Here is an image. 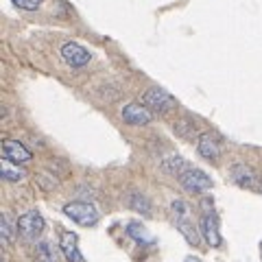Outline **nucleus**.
Listing matches in <instances>:
<instances>
[{
  "label": "nucleus",
  "mask_w": 262,
  "mask_h": 262,
  "mask_svg": "<svg viewBox=\"0 0 262 262\" xmlns=\"http://www.w3.org/2000/svg\"><path fill=\"white\" fill-rule=\"evenodd\" d=\"M170 214H173V221H175L177 229L186 236L188 243H190V245L199 243V234H196V229H194V223L190 219V208H188L186 201L175 199L173 203H170Z\"/></svg>",
  "instance_id": "obj_1"
},
{
  "label": "nucleus",
  "mask_w": 262,
  "mask_h": 262,
  "mask_svg": "<svg viewBox=\"0 0 262 262\" xmlns=\"http://www.w3.org/2000/svg\"><path fill=\"white\" fill-rule=\"evenodd\" d=\"M63 214L72 219L75 223L83 225V227H92L98 223V212L94 206H90L85 201H72V203H66L63 206Z\"/></svg>",
  "instance_id": "obj_2"
},
{
  "label": "nucleus",
  "mask_w": 262,
  "mask_h": 262,
  "mask_svg": "<svg viewBox=\"0 0 262 262\" xmlns=\"http://www.w3.org/2000/svg\"><path fill=\"white\" fill-rule=\"evenodd\" d=\"M142 105L155 114H168L175 110V98L162 88H149L142 96Z\"/></svg>",
  "instance_id": "obj_3"
},
{
  "label": "nucleus",
  "mask_w": 262,
  "mask_h": 262,
  "mask_svg": "<svg viewBox=\"0 0 262 262\" xmlns=\"http://www.w3.org/2000/svg\"><path fill=\"white\" fill-rule=\"evenodd\" d=\"M42 232H44V216L39 212L31 210L18 219V234L24 241H35Z\"/></svg>",
  "instance_id": "obj_4"
},
{
  "label": "nucleus",
  "mask_w": 262,
  "mask_h": 262,
  "mask_svg": "<svg viewBox=\"0 0 262 262\" xmlns=\"http://www.w3.org/2000/svg\"><path fill=\"white\" fill-rule=\"evenodd\" d=\"M179 182H182V186L188 192H206L212 188V179L199 168H186L179 175Z\"/></svg>",
  "instance_id": "obj_5"
},
{
  "label": "nucleus",
  "mask_w": 262,
  "mask_h": 262,
  "mask_svg": "<svg viewBox=\"0 0 262 262\" xmlns=\"http://www.w3.org/2000/svg\"><path fill=\"white\" fill-rule=\"evenodd\" d=\"M210 201H203V216H201V234L212 247L221 245V232H219V219L214 212H210Z\"/></svg>",
  "instance_id": "obj_6"
},
{
  "label": "nucleus",
  "mask_w": 262,
  "mask_h": 262,
  "mask_svg": "<svg viewBox=\"0 0 262 262\" xmlns=\"http://www.w3.org/2000/svg\"><path fill=\"white\" fill-rule=\"evenodd\" d=\"M61 57L63 61L72 66V68H83V66L90 63V59H92V55L88 53V48H83L79 42H66L61 46Z\"/></svg>",
  "instance_id": "obj_7"
},
{
  "label": "nucleus",
  "mask_w": 262,
  "mask_h": 262,
  "mask_svg": "<svg viewBox=\"0 0 262 262\" xmlns=\"http://www.w3.org/2000/svg\"><path fill=\"white\" fill-rule=\"evenodd\" d=\"M122 120L127 125H134V127H142V125H149L153 120V114L146 105H140V103H127L122 107Z\"/></svg>",
  "instance_id": "obj_8"
},
{
  "label": "nucleus",
  "mask_w": 262,
  "mask_h": 262,
  "mask_svg": "<svg viewBox=\"0 0 262 262\" xmlns=\"http://www.w3.org/2000/svg\"><path fill=\"white\" fill-rule=\"evenodd\" d=\"M59 249H61V253L66 256V260H68V262H85V258L81 256V251H79V238H77V234L63 232L61 234V241H59Z\"/></svg>",
  "instance_id": "obj_9"
},
{
  "label": "nucleus",
  "mask_w": 262,
  "mask_h": 262,
  "mask_svg": "<svg viewBox=\"0 0 262 262\" xmlns=\"http://www.w3.org/2000/svg\"><path fill=\"white\" fill-rule=\"evenodd\" d=\"M3 153H5V160H11L15 164L31 162V158H33V153L18 140H3Z\"/></svg>",
  "instance_id": "obj_10"
},
{
  "label": "nucleus",
  "mask_w": 262,
  "mask_h": 262,
  "mask_svg": "<svg viewBox=\"0 0 262 262\" xmlns=\"http://www.w3.org/2000/svg\"><path fill=\"white\" fill-rule=\"evenodd\" d=\"M232 179L236 184H238L241 188H251V190H260V182L256 173L245 166V164H236V166H232Z\"/></svg>",
  "instance_id": "obj_11"
},
{
  "label": "nucleus",
  "mask_w": 262,
  "mask_h": 262,
  "mask_svg": "<svg viewBox=\"0 0 262 262\" xmlns=\"http://www.w3.org/2000/svg\"><path fill=\"white\" fill-rule=\"evenodd\" d=\"M196 149H199L201 158L214 162V160H219V155H221V142H219V138L214 134H203L199 138V142H196Z\"/></svg>",
  "instance_id": "obj_12"
},
{
  "label": "nucleus",
  "mask_w": 262,
  "mask_h": 262,
  "mask_svg": "<svg viewBox=\"0 0 262 262\" xmlns=\"http://www.w3.org/2000/svg\"><path fill=\"white\" fill-rule=\"evenodd\" d=\"M127 234H129L136 243H140V245H153V243H155L153 234H151L142 223H129V225H127Z\"/></svg>",
  "instance_id": "obj_13"
},
{
  "label": "nucleus",
  "mask_w": 262,
  "mask_h": 262,
  "mask_svg": "<svg viewBox=\"0 0 262 262\" xmlns=\"http://www.w3.org/2000/svg\"><path fill=\"white\" fill-rule=\"evenodd\" d=\"M0 175H3L7 182H20V179L24 177V170L15 162L5 160L3 164H0Z\"/></svg>",
  "instance_id": "obj_14"
},
{
  "label": "nucleus",
  "mask_w": 262,
  "mask_h": 262,
  "mask_svg": "<svg viewBox=\"0 0 262 262\" xmlns=\"http://www.w3.org/2000/svg\"><path fill=\"white\" fill-rule=\"evenodd\" d=\"M35 262H57L55 247L48 241H42L35 247Z\"/></svg>",
  "instance_id": "obj_15"
},
{
  "label": "nucleus",
  "mask_w": 262,
  "mask_h": 262,
  "mask_svg": "<svg viewBox=\"0 0 262 262\" xmlns=\"http://www.w3.org/2000/svg\"><path fill=\"white\" fill-rule=\"evenodd\" d=\"M129 203H131V208H134L136 212H140V214H144V216H151V203H149V199H146L144 194L134 192L131 194V199H129Z\"/></svg>",
  "instance_id": "obj_16"
},
{
  "label": "nucleus",
  "mask_w": 262,
  "mask_h": 262,
  "mask_svg": "<svg viewBox=\"0 0 262 262\" xmlns=\"http://www.w3.org/2000/svg\"><path fill=\"white\" fill-rule=\"evenodd\" d=\"M162 168L166 170V173H179L182 175L186 170V162H184V158H179V155H173V158L162 162Z\"/></svg>",
  "instance_id": "obj_17"
},
{
  "label": "nucleus",
  "mask_w": 262,
  "mask_h": 262,
  "mask_svg": "<svg viewBox=\"0 0 262 262\" xmlns=\"http://www.w3.org/2000/svg\"><path fill=\"white\" fill-rule=\"evenodd\" d=\"M0 234H3V243L5 245L13 243V229H11L9 216H7V214H3V219H0Z\"/></svg>",
  "instance_id": "obj_18"
},
{
  "label": "nucleus",
  "mask_w": 262,
  "mask_h": 262,
  "mask_svg": "<svg viewBox=\"0 0 262 262\" xmlns=\"http://www.w3.org/2000/svg\"><path fill=\"white\" fill-rule=\"evenodd\" d=\"M11 3L18 7V9H24V11H35L42 7L44 0H11Z\"/></svg>",
  "instance_id": "obj_19"
},
{
  "label": "nucleus",
  "mask_w": 262,
  "mask_h": 262,
  "mask_svg": "<svg viewBox=\"0 0 262 262\" xmlns=\"http://www.w3.org/2000/svg\"><path fill=\"white\" fill-rule=\"evenodd\" d=\"M184 262H201V260H199V258H194V256H188Z\"/></svg>",
  "instance_id": "obj_20"
}]
</instances>
